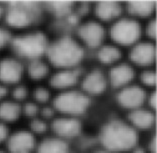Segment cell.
Returning a JSON list of instances; mask_svg holds the SVG:
<instances>
[{"mask_svg": "<svg viewBox=\"0 0 157 153\" xmlns=\"http://www.w3.org/2000/svg\"><path fill=\"white\" fill-rule=\"evenodd\" d=\"M101 142L110 151H127L137 142V134L131 126L122 121L114 120L103 127Z\"/></svg>", "mask_w": 157, "mask_h": 153, "instance_id": "6da1fadb", "label": "cell"}, {"mask_svg": "<svg viewBox=\"0 0 157 153\" xmlns=\"http://www.w3.org/2000/svg\"><path fill=\"white\" fill-rule=\"evenodd\" d=\"M48 59L56 67L70 68L77 65L83 57L81 46L70 37H63L47 48Z\"/></svg>", "mask_w": 157, "mask_h": 153, "instance_id": "7a4b0ae2", "label": "cell"}, {"mask_svg": "<svg viewBox=\"0 0 157 153\" xmlns=\"http://www.w3.org/2000/svg\"><path fill=\"white\" fill-rule=\"evenodd\" d=\"M11 45L17 55L33 60L40 57L48 48L47 39L42 33H29L18 36L11 40Z\"/></svg>", "mask_w": 157, "mask_h": 153, "instance_id": "3957f363", "label": "cell"}, {"mask_svg": "<svg viewBox=\"0 0 157 153\" xmlns=\"http://www.w3.org/2000/svg\"><path fill=\"white\" fill-rule=\"evenodd\" d=\"M37 14V6L32 2H13L5 9L6 23L13 28H24L32 23Z\"/></svg>", "mask_w": 157, "mask_h": 153, "instance_id": "277c9868", "label": "cell"}, {"mask_svg": "<svg viewBox=\"0 0 157 153\" xmlns=\"http://www.w3.org/2000/svg\"><path fill=\"white\" fill-rule=\"evenodd\" d=\"M89 105V99L78 91H67L56 97L54 107L60 112L67 114H80L85 112Z\"/></svg>", "mask_w": 157, "mask_h": 153, "instance_id": "5b68a950", "label": "cell"}, {"mask_svg": "<svg viewBox=\"0 0 157 153\" xmlns=\"http://www.w3.org/2000/svg\"><path fill=\"white\" fill-rule=\"evenodd\" d=\"M112 39L121 45H131L139 39L141 28L137 21L132 19H121L111 28Z\"/></svg>", "mask_w": 157, "mask_h": 153, "instance_id": "8992f818", "label": "cell"}, {"mask_svg": "<svg viewBox=\"0 0 157 153\" xmlns=\"http://www.w3.org/2000/svg\"><path fill=\"white\" fill-rule=\"evenodd\" d=\"M35 140L30 132L17 131L7 138V147L10 153H31Z\"/></svg>", "mask_w": 157, "mask_h": 153, "instance_id": "52a82bcc", "label": "cell"}, {"mask_svg": "<svg viewBox=\"0 0 157 153\" xmlns=\"http://www.w3.org/2000/svg\"><path fill=\"white\" fill-rule=\"evenodd\" d=\"M23 75V66L18 60L6 58L0 61V82L6 84L17 83Z\"/></svg>", "mask_w": 157, "mask_h": 153, "instance_id": "ba28073f", "label": "cell"}, {"mask_svg": "<svg viewBox=\"0 0 157 153\" xmlns=\"http://www.w3.org/2000/svg\"><path fill=\"white\" fill-rule=\"evenodd\" d=\"M146 97L145 91L139 86H129L121 90L117 96L119 104L127 109H138Z\"/></svg>", "mask_w": 157, "mask_h": 153, "instance_id": "9c48e42d", "label": "cell"}, {"mask_svg": "<svg viewBox=\"0 0 157 153\" xmlns=\"http://www.w3.org/2000/svg\"><path fill=\"white\" fill-rule=\"evenodd\" d=\"M81 40L89 47H97L104 39V29L98 22L90 21L83 24L79 29Z\"/></svg>", "mask_w": 157, "mask_h": 153, "instance_id": "30bf717a", "label": "cell"}, {"mask_svg": "<svg viewBox=\"0 0 157 153\" xmlns=\"http://www.w3.org/2000/svg\"><path fill=\"white\" fill-rule=\"evenodd\" d=\"M133 63L140 66H147L154 62L156 57V49L154 45L147 42L135 45L129 54Z\"/></svg>", "mask_w": 157, "mask_h": 153, "instance_id": "8fae6325", "label": "cell"}, {"mask_svg": "<svg viewBox=\"0 0 157 153\" xmlns=\"http://www.w3.org/2000/svg\"><path fill=\"white\" fill-rule=\"evenodd\" d=\"M53 130L61 137L70 138L79 134L81 124L78 120L73 118H59L53 122Z\"/></svg>", "mask_w": 157, "mask_h": 153, "instance_id": "7c38bea8", "label": "cell"}, {"mask_svg": "<svg viewBox=\"0 0 157 153\" xmlns=\"http://www.w3.org/2000/svg\"><path fill=\"white\" fill-rule=\"evenodd\" d=\"M107 81L101 71L94 70L90 72L82 82V87L90 94H100L106 89Z\"/></svg>", "mask_w": 157, "mask_h": 153, "instance_id": "4fadbf2b", "label": "cell"}, {"mask_svg": "<svg viewBox=\"0 0 157 153\" xmlns=\"http://www.w3.org/2000/svg\"><path fill=\"white\" fill-rule=\"evenodd\" d=\"M79 75L77 70H63L57 72L51 77L50 85L57 89L69 88L78 81Z\"/></svg>", "mask_w": 157, "mask_h": 153, "instance_id": "5bb4252c", "label": "cell"}, {"mask_svg": "<svg viewBox=\"0 0 157 153\" xmlns=\"http://www.w3.org/2000/svg\"><path fill=\"white\" fill-rule=\"evenodd\" d=\"M134 77V71L127 64H120L110 72V82L114 87H122Z\"/></svg>", "mask_w": 157, "mask_h": 153, "instance_id": "9a60e30c", "label": "cell"}, {"mask_svg": "<svg viewBox=\"0 0 157 153\" xmlns=\"http://www.w3.org/2000/svg\"><path fill=\"white\" fill-rule=\"evenodd\" d=\"M121 5L115 1H100L95 7L97 17L103 21H111L117 18L121 13Z\"/></svg>", "mask_w": 157, "mask_h": 153, "instance_id": "2e32d148", "label": "cell"}, {"mask_svg": "<svg viewBox=\"0 0 157 153\" xmlns=\"http://www.w3.org/2000/svg\"><path fill=\"white\" fill-rule=\"evenodd\" d=\"M129 120L135 127L139 129H149L155 122L154 114L148 110L135 109L130 113Z\"/></svg>", "mask_w": 157, "mask_h": 153, "instance_id": "e0dca14e", "label": "cell"}, {"mask_svg": "<svg viewBox=\"0 0 157 153\" xmlns=\"http://www.w3.org/2000/svg\"><path fill=\"white\" fill-rule=\"evenodd\" d=\"M21 114V107L15 101H2L0 103V120L3 122L16 121Z\"/></svg>", "mask_w": 157, "mask_h": 153, "instance_id": "ac0fdd59", "label": "cell"}, {"mask_svg": "<svg viewBox=\"0 0 157 153\" xmlns=\"http://www.w3.org/2000/svg\"><path fill=\"white\" fill-rule=\"evenodd\" d=\"M156 3L154 1H130L127 5L128 12L134 16L147 17L153 13Z\"/></svg>", "mask_w": 157, "mask_h": 153, "instance_id": "d6986e66", "label": "cell"}, {"mask_svg": "<svg viewBox=\"0 0 157 153\" xmlns=\"http://www.w3.org/2000/svg\"><path fill=\"white\" fill-rule=\"evenodd\" d=\"M68 145L63 140L48 138L42 141L38 147L37 153H67Z\"/></svg>", "mask_w": 157, "mask_h": 153, "instance_id": "ffe728a7", "label": "cell"}, {"mask_svg": "<svg viewBox=\"0 0 157 153\" xmlns=\"http://www.w3.org/2000/svg\"><path fill=\"white\" fill-rule=\"evenodd\" d=\"M121 57L120 50L115 46H111V45H107V46L102 47L98 52V59L104 64H111L116 62L119 60Z\"/></svg>", "mask_w": 157, "mask_h": 153, "instance_id": "44dd1931", "label": "cell"}, {"mask_svg": "<svg viewBox=\"0 0 157 153\" xmlns=\"http://www.w3.org/2000/svg\"><path fill=\"white\" fill-rule=\"evenodd\" d=\"M48 73V67L40 60H32L28 66V74L34 80L44 78Z\"/></svg>", "mask_w": 157, "mask_h": 153, "instance_id": "7402d4cb", "label": "cell"}, {"mask_svg": "<svg viewBox=\"0 0 157 153\" xmlns=\"http://www.w3.org/2000/svg\"><path fill=\"white\" fill-rule=\"evenodd\" d=\"M71 2L67 1H53L50 3V7L53 12H55L57 15H65L69 12L71 8Z\"/></svg>", "mask_w": 157, "mask_h": 153, "instance_id": "603a6c76", "label": "cell"}, {"mask_svg": "<svg viewBox=\"0 0 157 153\" xmlns=\"http://www.w3.org/2000/svg\"><path fill=\"white\" fill-rule=\"evenodd\" d=\"M49 97H50V93L46 88L39 87V88L35 89V91H34V98H35L36 101L40 103L47 102L49 100Z\"/></svg>", "mask_w": 157, "mask_h": 153, "instance_id": "cb8c5ba5", "label": "cell"}, {"mask_svg": "<svg viewBox=\"0 0 157 153\" xmlns=\"http://www.w3.org/2000/svg\"><path fill=\"white\" fill-rule=\"evenodd\" d=\"M27 94H28V91L27 88L24 86H21L19 85L17 87H15L13 89V92H12V96L15 99V102L16 101H22L27 97Z\"/></svg>", "mask_w": 157, "mask_h": 153, "instance_id": "d4e9b609", "label": "cell"}, {"mask_svg": "<svg viewBox=\"0 0 157 153\" xmlns=\"http://www.w3.org/2000/svg\"><path fill=\"white\" fill-rule=\"evenodd\" d=\"M141 81L147 86H154L156 84V73L153 71H145L141 75Z\"/></svg>", "mask_w": 157, "mask_h": 153, "instance_id": "484cf974", "label": "cell"}, {"mask_svg": "<svg viewBox=\"0 0 157 153\" xmlns=\"http://www.w3.org/2000/svg\"><path fill=\"white\" fill-rule=\"evenodd\" d=\"M31 129L33 130L35 133H38V134H41L46 131L47 129V125L44 121L39 120V119H35L31 122Z\"/></svg>", "mask_w": 157, "mask_h": 153, "instance_id": "4316f807", "label": "cell"}, {"mask_svg": "<svg viewBox=\"0 0 157 153\" xmlns=\"http://www.w3.org/2000/svg\"><path fill=\"white\" fill-rule=\"evenodd\" d=\"M9 42H11V37L9 32L6 29L0 27V49L5 47Z\"/></svg>", "mask_w": 157, "mask_h": 153, "instance_id": "83f0119b", "label": "cell"}, {"mask_svg": "<svg viewBox=\"0 0 157 153\" xmlns=\"http://www.w3.org/2000/svg\"><path fill=\"white\" fill-rule=\"evenodd\" d=\"M37 106L34 104V103H26V104L24 105L23 107V112L26 116L28 117H34L37 114Z\"/></svg>", "mask_w": 157, "mask_h": 153, "instance_id": "f1b7e54d", "label": "cell"}, {"mask_svg": "<svg viewBox=\"0 0 157 153\" xmlns=\"http://www.w3.org/2000/svg\"><path fill=\"white\" fill-rule=\"evenodd\" d=\"M146 33L147 35L152 38V39H155L156 38V33H157V29H156V21L153 20L150 23L148 24L147 29H146Z\"/></svg>", "mask_w": 157, "mask_h": 153, "instance_id": "f546056e", "label": "cell"}, {"mask_svg": "<svg viewBox=\"0 0 157 153\" xmlns=\"http://www.w3.org/2000/svg\"><path fill=\"white\" fill-rule=\"evenodd\" d=\"M7 138H8V130L4 123L0 122V143L7 140Z\"/></svg>", "mask_w": 157, "mask_h": 153, "instance_id": "4dcf8cb0", "label": "cell"}, {"mask_svg": "<svg viewBox=\"0 0 157 153\" xmlns=\"http://www.w3.org/2000/svg\"><path fill=\"white\" fill-rule=\"evenodd\" d=\"M53 109H51L50 107H44L43 109L41 110V114L42 116L45 117V118H50L53 116Z\"/></svg>", "mask_w": 157, "mask_h": 153, "instance_id": "1f68e13d", "label": "cell"}, {"mask_svg": "<svg viewBox=\"0 0 157 153\" xmlns=\"http://www.w3.org/2000/svg\"><path fill=\"white\" fill-rule=\"evenodd\" d=\"M7 93H8V90H7L6 85L0 82V100H3L6 97Z\"/></svg>", "mask_w": 157, "mask_h": 153, "instance_id": "d6a6232c", "label": "cell"}, {"mask_svg": "<svg viewBox=\"0 0 157 153\" xmlns=\"http://www.w3.org/2000/svg\"><path fill=\"white\" fill-rule=\"evenodd\" d=\"M151 153H156V136H154L151 140L150 145H149Z\"/></svg>", "mask_w": 157, "mask_h": 153, "instance_id": "836d02e7", "label": "cell"}, {"mask_svg": "<svg viewBox=\"0 0 157 153\" xmlns=\"http://www.w3.org/2000/svg\"><path fill=\"white\" fill-rule=\"evenodd\" d=\"M150 106L152 108L156 109V93H152V95L150 96Z\"/></svg>", "mask_w": 157, "mask_h": 153, "instance_id": "e575fe53", "label": "cell"}, {"mask_svg": "<svg viewBox=\"0 0 157 153\" xmlns=\"http://www.w3.org/2000/svg\"><path fill=\"white\" fill-rule=\"evenodd\" d=\"M4 15H5V9H4V7L0 4V19L2 17H4Z\"/></svg>", "mask_w": 157, "mask_h": 153, "instance_id": "d590c367", "label": "cell"}, {"mask_svg": "<svg viewBox=\"0 0 157 153\" xmlns=\"http://www.w3.org/2000/svg\"><path fill=\"white\" fill-rule=\"evenodd\" d=\"M131 153H145L143 149H141V148H137L135 149V150H133Z\"/></svg>", "mask_w": 157, "mask_h": 153, "instance_id": "8d00e7d4", "label": "cell"}, {"mask_svg": "<svg viewBox=\"0 0 157 153\" xmlns=\"http://www.w3.org/2000/svg\"><path fill=\"white\" fill-rule=\"evenodd\" d=\"M96 153H109V152H105V151H99V152H96Z\"/></svg>", "mask_w": 157, "mask_h": 153, "instance_id": "74e56055", "label": "cell"}, {"mask_svg": "<svg viewBox=\"0 0 157 153\" xmlns=\"http://www.w3.org/2000/svg\"><path fill=\"white\" fill-rule=\"evenodd\" d=\"M0 153H5V152H3V151H0Z\"/></svg>", "mask_w": 157, "mask_h": 153, "instance_id": "f35d334b", "label": "cell"}]
</instances>
